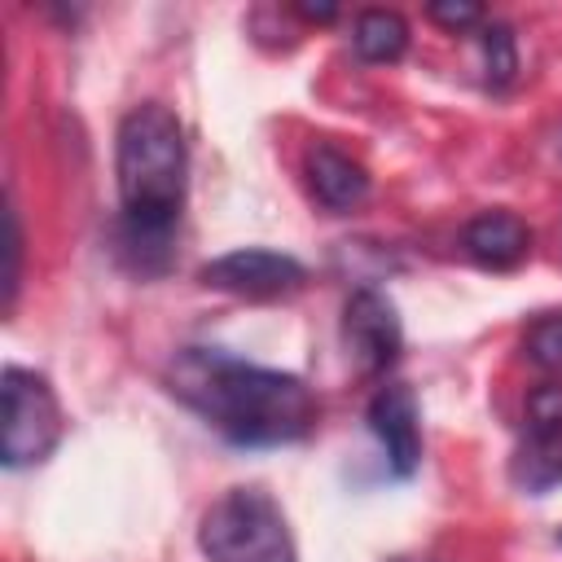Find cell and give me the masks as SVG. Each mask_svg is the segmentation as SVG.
<instances>
[{"label":"cell","instance_id":"8992f818","mask_svg":"<svg viewBox=\"0 0 562 562\" xmlns=\"http://www.w3.org/2000/svg\"><path fill=\"white\" fill-rule=\"evenodd\" d=\"M198 277L211 290H228V294H246V299H272V294L299 290L307 281V268L294 255H281V250L241 246V250H228V255L202 263Z\"/></svg>","mask_w":562,"mask_h":562},{"label":"cell","instance_id":"9c48e42d","mask_svg":"<svg viewBox=\"0 0 562 562\" xmlns=\"http://www.w3.org/2000/svg\"><path fill=\"white\" fill-rule=\"evenodd\" d=\"M461 246L483 268H514L531 246V228L514 211H483V215H474L465 224Z\"/></svg>","mask_w":562,"mask_h":562},{"label":"cell","instance_id":"277c9868","mask_svg":"<svg viewBox=\"0 0 562 562\" xmlns=\"http://www.w3.org/2000/svg\"><path fill=\"white\" fill-rule=\"evenodd\" d=\"M66 417L61 404L48 386V378L9 364L4 369V435H0V457L9 470L40 465L57 443H61Z\"/></svg>","mask_w":562,"mask_h":562},{"label":"cell","instance_id":"e0dca14e","mask_svg":"<svg viewBox=\"0 0 562 562\" xmlns=\"http://www.w3.org/2000/svg\"><path fill=\"white\" fill-rule=\"evenodd\" d=\"M299 18H307V22H334L338 9L334 4H299Z\"/></svg>","mask_w":562,"mask_h":562},{"label":"cell","instance_id":"ac0fdd59","mask_svg":"<svg viewBox=\"0 0 562 562\" xmlns=\"http://www.w3.org/2000/svg\"><path fill=\"white\" fill-rule=\"evenodd\" d=\"M558 544H562V531H558Z\"/></svg>","mask_w":562,"mask_h":562},{"label":"cell","instance_id":"4fadbf2b","mask_svg":"<svg viewBox=\"0 0 562 562\" xmlns=\"http://www.w3.org/2000/svg\"><path fill=\"white\" fill-rule=\"evenodd\" d=\"M522 351H527V360L540 364V369H562V312L536 316V321L527 325Z\"/></svg>","mask_w":562,"mask_h":562},{"label":"cell","instance_id":"5b68a950","mask_svg":"<svg viewBox=\"0 0 562 562\" xmlns=\"http://www.w3.org/2000/svg\"><path fill=\"white\" fill-rule=\"evenodd\" d=\"M342 342L360 373H386L404 351V329H400L395 303L373 285L351 290L342 303Z\"/></svg>","mask_w":562,"mask_h":562},{"label":"cell","instance_id":"6da1fadb","mask_svg":"<svg viewBox=\"0 0 562 562\" xmlns=\"http://www.w3.org/2000/svg\"><path fill=\"white\" fill-rule=\"evenodd\" d=\"M167 391L237 448H281L303 439L316 422V395L303 378L237 360L220 347L176 351Z\"/></svg>","mask_w":562,"mask_h":562},{"label":"cell","instance_id":"5bb4252c","mask_svg":"<svg viewBox=\"0 0 562 562\" xmlns=\"http://www.w3.org/2000/svg\"><path fill=\"white\" fill-rule=\"evenodd\" d=\"M527 426L536 435H562V382H540L527 391Z\"/></svg>","mask_w":562,"mask_h":562},{"label":"cell","instance_id":"2e32d148","mask_svg":"<svg viewBox=\"0 0 562 562\" xmlns=\"http://www.w3.org/2000/svg\"><path fill=\"white\" fill-rule=\"evenodd\" d=\"M22 220L18 211L9 206V268H4V307H13L18 299V285H22Z\"/></svg>","mask_w":562,"mask_h":562},{"label":"cell","instance_id":"ba28073f","mask_svg":"<svg viewBox=\"0 0 562 562\" xmlns=\"http://www.w3.org/2000/svg\"><path fill=\"white\" fill-rule=\"evenodd\" d=\"M307 184H312L316 202L325 211H338V215L356 211L369 198V171L334 145H312L307 149Z\"/></svg>","mask_w":562,"mask_h":562},{"label":"cell","instance_id":"30bf717a","mask_svg":"<svg viewBox=\"0 0 562 562\" xmlns=\"http://www.w3.org/2000/svg\"><path fill=\"white\" fill-rule=\"evenodd\" d=\"M509 479L527 496H544L562 483V435H527V443L509 461Z\"/></svg>","mask_w":562,"mask_h":562},{"label":"cell","instance_id":"3957f363","mask_svg":"<svg viewBox=\"0 0 562 562\" xmlns=\"http://www.w3.org/2000/svg\"><path fill=\"white\" fill-rule=\"evenodd\" d=\"M198 544L211 562H294L285 514L263 487L224 492L202 514Z\"/></svg>","mask_w":562,"mask_h":562},{"label":"cell","instance_id":"9a60e30c","mask_svg":"<svg viewBox=\"0 0 562 562\" xmlns=\"http://www.w3.org/2000/svg\"><path fill=\"white\" fill-rule=\"evenodd\" d=\"M426 18L443 31H465V26L483 22V4H474V0H435V4H426Z\"/></svg>","mask_w":562,"mask_h":562},{"label":"cell","instance_id":"7c38bea8","mask_svg":"<svg viewBox=\"0 0 562 562\" xmlns=\"http://www.w3.org/2000/svg\"><path fill=\"white\" fill-rule=\"evenodd\" d=\"M483 66H487L492 88H505L518 75V44H514V31L505 22L483 26Z\"/></svg>","mask_w":562,"mask_h":562},{"label":"cell","instance_id":"7a4b0ae2","mask_svg":"<svg viewBox=\"0 0 562 562\" xmlns=\"http://www.w3.org/2000/svg\"><path fill=\"white\" fill-rule=\"evenodd\" d=\"M114 176L123 206L119 241L140 272H162L189 184L184 127L171 105L145 101L123 114L114 136Z\"/></svg>","mask_w":562,"mask_h":562},{"label":"cell","instance_id":"52a82bcc","mask_svg":"<svg viewBox=\"0 0 562 562\" xmlns=\"http://www.w3.org/2000/svg\"><path fill=\"white\" fill-rule=\"evenodd\" d=\"M369 430L378 435L391 474L408 479L422 465V413H417V395L404 382L382 386L369 400Z\"/></svg>","mask_w":562,"mask_h":562},{"label":"cell","instance_id":"8fae6325","mask_svg":"<svg viewBox=\"0 0 562 562\" xmlns=\"http://www.w3.org/2000/svg\"><path fill=\"white\" fill-rule=\"evenodd\" d=\"M351 48L373 66L400 61L408 48V22L395 9H360L351 26Z\"/></svg>","mask_w":562,"mask_h":562}]
</instances>
